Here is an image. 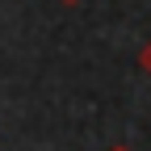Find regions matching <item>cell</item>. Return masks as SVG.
I'll list each match as a JSON object with an SVG mask.
<instances>
[{
    "instance_id": "7a4b0ae2",
    "label": "cell",
    "mask_w": 151,
    "mask_h": 151,
    "mask_svg": "<svg viewBox=\"0 0 151 151\" xmlns=\"http://www.w3.org/2000/svg\"><path fill=\"white\" fill-rule=\"evenodd\" d=\"M59 4H80V0H59Z\"/></svg>"
},
{
    "instance_id": "6da1fadb",
    "label": "cell",
    "mask_w": 151,
    "mask_h": 151,
    "mask_svg": "<svg viewBox=\"0 0 151 151\" xmlns=\"http://www.w3.org/2000/svg\"><path fill=\"white\" fill-rule=\"evenodd\" d=\"M139 67H143V71H147V76H151V42H147V46H143V50H139Z\"/></svg>"
},
{
    "instance_id": "3957f363",
    "label": "cell",
    "mask_w": 151,
    "mask_h": 151,
    "mask_svg": "<svg viewBox=\"0 0 151 151\" xmlns=\"http://www.w3.org/2000/svg\"><path fill=\"white\" fill-rule=\"evenodd\" d=\"M109 151H130V147H109Z\"/></svg>"
}]
</instances>
